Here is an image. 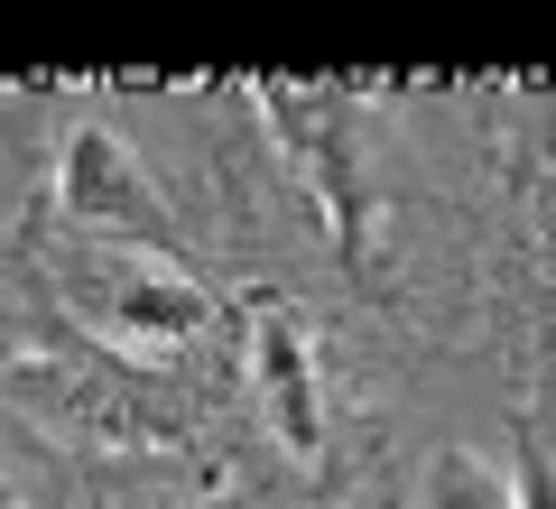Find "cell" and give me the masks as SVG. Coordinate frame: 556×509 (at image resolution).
<instances>
[{"label":"cell","mask_w":556,"mask_h":509,"mask_svg":"<svg viewBox=\"0 0 556 509\" xmlns=\"http://www.w3.org/2000/svg\"><path fill=\"white\" fill-rule=\"evenodd\" d=\"M65 306H75V325L93 333L102 353H130V361L195 353L223 315L214 288L167 251H84L65 269Z\"/></svg>","instance_id":"1"},{"label":"cell","mask_w":556,"mask_h":509,"mask_svg":"<svg viewBox=\"0 0 556 509\" xmlns=\"http://www.w3.org/2000/svg\"><path fill=\"white\" fill-rule=\"evenodd\" d=\"M510 509H556V454L519 435V463H510Z\"/></svg>","instance_id":"6"},{"label":"cell","mask_w":556,"mask_h":509,"mask_svg":"<svg viewBox=\"0 0 556 509\" xmlns=\"http://www.w3.org/2000/svg\"><path fill=\"white\" fill-rule=\"evenodd\" d=\"M0 509H10V500H0Z\"/></svg>","instance_id":"7"},{"label":"cell","mask_w":556,"mask_h":509,"mask_svg":"<svg viewBox=\"0 0 556 509\" xmlns=\"http://www.w3.org/2000/svg\"><path fill=\"white\" fill-rule=\"evenodd\" d=\"M56 214L75 222L84 241H102V251H177V214H167L159 177L139 167V149L112 130V120H75L56 149Z\"/></svg>","instance_id":"2"},{"label":"cell","mask_w":556,"mask_h":509,"mask_svg":"<svg viewBox=\"0 0 556 509\" xmlns=\"http://www.w3.org/2000/svg\"><path fill=\"white\" fill-rule=\"evenodd\" d=\"M241 361H251L260 427L298 463H316L325 454V371H316V333H306V315L288 296H251L241 306Z\"/></svg>","instance_id":"3"},{"label":"cell","mask_w":556,"mask_h":509,"mask_svg":"<svg viewBox=\"0 0 556 509\" xmlns=\"http://www.w3.org/2000/svg\"><path fill=\"white\" fill-rule=\"evenodd\" d=\"M417 509H510V472L473 445H445L417 472Z\"/></svg>","instance_id":"5"},{"label":"cell","mask_w":556,"mask_h":509,"mask_svg":"<svg viewBox=\"0 0 556 509\" xmlns=\"http://www.w3.org/2000/svg\"><path fill=\"white\" fill-rule=\"evenodd\" d=\"M260 102L278 112V139H288V157H298V177L316 186L334 241L353 251L362 241V195H353V157H343V112L334 102H306V93H260Z\"/></svg>","instance_id":"4"}]
</instances>
